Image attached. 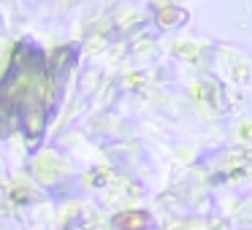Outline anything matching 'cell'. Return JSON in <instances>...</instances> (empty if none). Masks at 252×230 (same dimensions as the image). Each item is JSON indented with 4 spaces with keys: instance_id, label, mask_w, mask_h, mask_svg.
Segmentation results:
<instances>
[{
    "instance_id": "6da1fadb",
    "label": "cell",
    "mask_w": 252,
    "mask_h": 230,
    "mask_svg": "<svg viewBox=\"0 0 252 230\" xmlns=\"http://www.w3.org/2000/svg\"><path fill=\"white\" fill-rule=\"evenodd\" d=\"M49 62L35 46L19 44L14 52L11 68L0 82V122L19 125L30 138H38L46 125L49 111Z\"/></svg>"
},
{
    "instance_id": "7a4b0ae2",
    "label": "cell",
    "mask_w": 252,
    "mask_h": 230,
    "mask_svg": "<svg viewBox=\"0 0 252 230\" xmlns=\"http://www.w3.org/2000/svg\"><path fill=\"white\" fill-rule=\"evenodd\" d=\"M152 225L147 211H122L111 219V228L114 230H147Z\"/></svg>"
}]
</instances>
